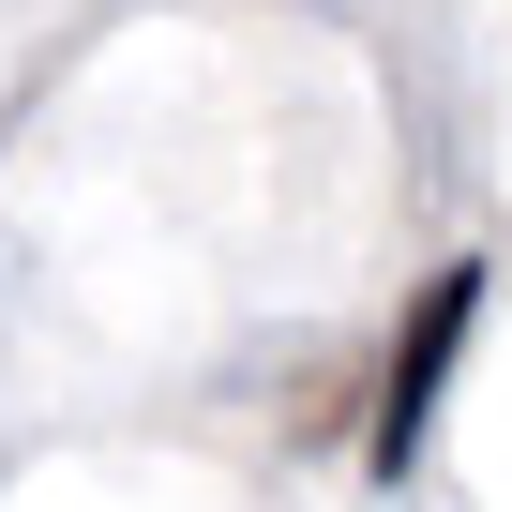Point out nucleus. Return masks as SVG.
Returning a JSON list of instances; mask_svg holds the SVG:
<instances>
[{"instance_id": "1", "label": "nucleus", "mask_w": 512, "mask_h": 512, "mask_svg": "<svg viewBox=\"0 0 512 512\" xmlns=\"http://www.w3.org/2000/svg\"><path fill=\"white\" fill-rule=\"evenodd\" d=\"M467 317H482V256H452V272H422V287H407V317H392V347H377V392H362V467H377V482H407V467H422Z\"/></svg>"}]
</instances>
